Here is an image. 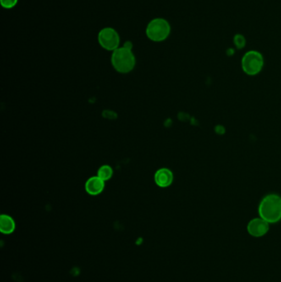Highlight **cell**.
Here are the masks:
<instances>
[{"label":"cell","instance_id":"obj_1","mask_svg":"<svg viewBox=\"0 0 281 282\" xmlns=\"http://www.w3.org/2000/svg\"><path fill=\"white\" fill-rule=\"evenodd\" d=\"M259 216L268 222L275 224L281 220V197L276 194L265 196L259 205Z\"/></svg>","mask_w":281,"mask_h":282},{"label":"cell","instance_id":"obj_2","mask_svg":"<svg viewBox=\"0 0 281 282\" xmlns=\"http://www.w3.org/2000/svg\"><path fill=\"white\" fill-rule=\"evenodd\" d=\"M111 61L114 69L122 74H126L132 71L136 64V60L133 51L125 46L119 47L112 51Z\"/></svg>","mask_w":281,"mask_h":282},{"label":"cell","instance_id":"obj_3","mask_svg":"<svg viewBox=\"0 0 281 282\" xmlns=\"http://www.w3.org/2000/svg\"><path fill=\"white\" fill-rule=\"evenodd\" d=\"M145 33L150 41L161 42L169 36L171 26L164 18H154L146 27Z\"/></svg>","mask_w":281,"mask_h":282},{"label":"cell","instance_id":"obj_4","mask_svg":"<svg viewBox=\"0 0 281 282\" xmlns=\"http://www.w3.org/2000/svg\"><path fill=\"white\" fill-rule=\"evenodd\" d=\"M263 56L260 52L250 51L243 56L242 59V68L248 75H256L263 68Z\"/></svg>","mask_w":281,"mask_h":282},{"label":"cell","instance_id":"obj_5","mask_svg":"<svg viewBox=\"0 0 281 282\" xmlns=\"http://www.w3.org/2000/svg\"><path fill=\"white\" fill-rule=\"evenodd\" d=\"M97 41L102 48L107 51H114L120 47L121 37L114 28H104L99 31Z\"/></svg>","mask_w":281,"mask_h":282},{"label":"cell","instance_id":"obj_6","mask_svg":"<svg viewBox=\"0 0 281 282\" xmlns=\"http://www.w3.org/2000/svg\"><path fill=\"white\" fill-rule=\"evenodd\" d=\"M270 229V224L265 219L259 217L251 219L248 224L247 230L254 238H261L266 235Z\"/></svg>","mask_w":281,"mask_h":282},{"label":"cell","instance_id":"obj_7","mask_svg":"<svg viewBox=\"0 0 281 282\" xmlns=\"http://www.w3.org/2000/svg\"><path fill=\"white\" fill-rule=\"evenodd\" d=\"M105 188V182L96 176L92 177L87 181L85 184V190L91 196H96L101 193Z\"/></svg>","mask_w":281,"mask_h":282},{"label":"cell","instance_id":"obj_8","mask_svg":"<svg viewBox=\"0 0 281 282\" xmlns=\"http://www.w3.org/2000/svg\"><path fill=\"white\" fill-rule=\"evenodd\" d=\"M155 181L160 188H167L173 182V174L168 168H160L156 172Z\"/></svg>","mask_w":281,"mask_h":282},{"label":"cell","instance_id":"obj_9","mask_svg":"<svg viewBox=\"0 0 281 282\" xmlns=\"http://www.w3.org/2000/svg\"><path fill=\"white\" fill-rule=\"evenodd\" d=\"M15 221L13 219L7 215H2L0 217V231L3 234H12L15 230Z\"/></svg>","mask_w":281,"mask_h":282},{"label":"cell","instance_id":"obj_10","mask_svg":"<svg viewBox=\"0 0 281 282\" xmlns=\"http://www.w3.org/2000/svg\"><path fill=\"white\" fill-rule=\"evenodd\" d=\"M112 175H113V170H112V167L109 165L101 166L97 171V177L101 178V180H103L104 182L111 179Z\"/></svg>","mask_w":281,"mask_h":282},{"label":"cell","instance_id":"obj_11","mask_svg":"<svg viewBox=\"0 0 281 282\" xmlns=\"http://www.w3.org/2000/svg\"><path fill=\"white\" fill-rule=\"evenodd\" d=\"M233 42H234V45H235L236 47L238 49V50H241V49L244 48L246 46V39L243 35L241 34H236L234 37H233Z\"/></svg>","mask_w":281,"mask_h":282},{"label":"cell","instance_id":"obj_12","mask_svg":"<svg viewBox=\"0 0 281 282\" xmlns=\"http://www.w3.org/2000/svg\"><path fill=\"white\" fill-rule=\"evenodd\" d=\"M18 0H0L1 6L5 9H11L18 4Z\"/></svg>","mask_w":281,"mask_h":282},{"label":"cell","instance_id":"obj_13","mask_svg":"<svg viewBox=\"0 0 281 282\" xmlns=\"http://www.w3.org/2000/svg\"><path fill=\"white\" fill-rule=\"evenodd\" d=\"M123 46L126 47V48L130 49V50H132V48H133V45H132V43L130 42V41H126V42L124 44V46Z\"/></svg>","mask_w":281,"mask_h":282}]
</instances>
